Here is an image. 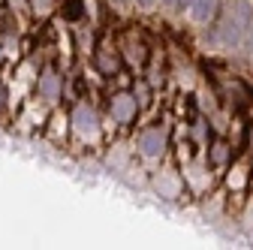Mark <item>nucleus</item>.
Masks as SVG:
<instances>
[{"label":"nucleus","mask_w":253,"mask_h":250,"mask_svg":"<svg viewBox=\"0 0 253 250\" xmlns=\"http://www.w3.org/2000/svg\"><path fill=\"white\" fill-rule=\"evenodd\" d=\"M253 21V6L250 0H238V3L226 12L223 24H220V42L223 45H241L244 42V30Z\"/></svg>","instance_id":"obj_1"},{"label":"nucleus","mask_w":253,"mask_h":250,"mask_svg":"<svg viewBox=\"0 0 253 250\" xmlns=\"http://www.w3.org/2000/svg\"><path fill=\"white\" fill-rule=\"evenodd\" d=\"M139 148L145 157H160L163 148H166V133L163 130H148L142 139H139Z\"/></svg>","instance_id":"obj_2"},{"label":"nucleus","mask_w":253,"mask_h":250,"mask_svg":"<svg viewBox=\"0 0 253 250\" xmlns=\"http://www.w3.org/2000/svg\"><path fill=\"white\" fill-rule=\"evenodd\" d=\"M73 121H76V130H79L82 136H87V139H93V136L100 133V127H97V115H93L90 109H84V106L76 109Z\"/></svg>","instance_id":"obj_3"},{"label":"nucleus","mask_w":253,"mask_h":250,"mask_svg":"<svg viewBox=\"0 0 253 250\" xmlns=\"http://www.w3.org/2000/svg\"><path fill=\"white\" fill-rule=\"evenodd\" d=\"M136 115V100L133 97H115L112 100V118L115 121H130Z\"/></svg>","instance_id":"obj_4"},{"label":"nucleus","mask_w":253,"mask_h":250,"mask_svg":"<svg viewBox=\"0 0 253 250\" xmlns=\"http://www.w3.org/2000/svg\"><path fill=\"white\" fill-rule=\"evenodd\" d=\"M190 9H193V18L196 21H208L214 15V9H217V0H193Z\"/></svg>","instance_id":"obj_5"},{"label":"nucleus","mask_w":253,"mask_h":250,"mask_svg":"<svg viewBox=\"0 0 253 250\" xmlns=\"http://www.w3.org/2000/svg\"><path fill=\"white\" fill-rule=\"evenodd\" d=\"M40 90L45 93L48 100H54V97H57V76H45V79L40 82Z\"/></svg>","instance_id":"obj_6"},{"label":"nucleus","mask_w":253,"mask_h":250,"mask_svg":"<svg viewBox=\"0 0 253 250\" xmlns=\"http://www.w3.org/2000/svg\"><path fill=\"white\" fill-rule=\"evenodd\" d=\"M214 160H217V163H223V160H226V145H217V151H214Z\"/></svg>","instance_id":"obj_7"},{"label":"nucleus","mask_w":253,"mask_h":250,"mask_svg":"<svg viewBox=\"0 0 253 250\" xmlns=\"http://www.w3.org/2000/svg\"><path fill=\"white\" fill-rule=\"evenodd\" d=\"M190 3H193V0H172L175 9H190Z\"/></svg>","instance_id":"obj_8"},{"label":"nucleus","mask_w":253,"mask_h":250,"mask_svg":"<svg viewBox=\"0 0 253 250\" xmlns=\"http://www.w3.org/2000/svg\"><path fill=\"white\" fill-rule=\"evenodd\" d=\"M244 34H247V42H250V45H253V21H250V24H247V30H244Z\"/></svg>","instance_id":"obj_9"},{"label":"nucleus","mask_w":253,"mask_h":250,"mask_svg":"<svg viewBox=\"0 0 253 250\" xmlns=\"http://www.w3.org/2000/svg\"><path fill=\"white\" fill-rule=\"evenodd\" d=\"M139 3H142V6H154V3H157V0H139Z\"/></svg>","instance_id":"obj_10"},{"label":"nucleus","mask_w":253,"mask_h":250,"mask_svg":"<svg viewBox=\"0 0 253 250\" xmlns=\"http://www.w3.org/2000/svg\"><path fill=\"white\" fill-rule=\"evenodd\" d=\"M160 3H172V0H160Z\"/></svg>","instance_id":"obj_11"}]
</instances>
